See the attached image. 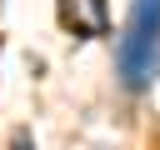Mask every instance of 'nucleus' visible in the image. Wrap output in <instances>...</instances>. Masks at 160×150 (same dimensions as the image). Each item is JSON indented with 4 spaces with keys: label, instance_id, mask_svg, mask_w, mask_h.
Listing matches in <instances>:
<instances>
[{
    "label": "nucleus",
    "instance_id": "obj_1",
    "mask_svg": "<svg viewBox=\"0 0 160 150\" xmlns=\"http://www.w3.org/2000/svg\"><path fill=\"white\" fill-rule=\"evenodd\" d=\"M115 75L130 95L150 90L160 75V0H135L125 15V30L115 40Z\"/></svg>",
    "mask_w": 160,
    "mask_h": 150
},
{
    "label": "nucleus",
    "instance_id": "obj_2",
    "mask_svg": "<svg viewBox=\"0 0 160 150\" xmlns=\"http://www.w3.org/2000/svg\"><path fill=\"white\" fill-rule=\"evenodd\" d=\"M55 20H60L75 40H100V35H110V10H105V0H55Z\"/></svg>",
    "mask_w": 160,
    "mask_h": 150
},
{
    "label": "nucleus",
    "instance_id": "obj_3",
    "mask_svg": "<svg viewBox=\"0 0 160 150\" xmlns=\"http://www.w3.org/2000/svg\"><path fill=\"white\" fill-rule=\"evenodd\" d=\"M10 150H35V140H30V130H15V140H10Z\"/></svg>",
    "mask_w": 160,
    "mask_h": 150
}]
</instances>
